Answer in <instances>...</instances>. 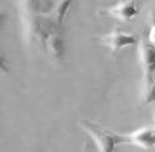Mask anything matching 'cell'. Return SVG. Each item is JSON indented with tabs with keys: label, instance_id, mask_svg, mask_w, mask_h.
Instances as JSON below:
<instances>
[{
	"label": "cell",
	"instance_id": "10",
	"mask_svg": "<svg viewBox=\"0 0 155 152\" xmlns=\"http://www.w3.org/2000/svg\"><path fill=\"white\" fill-rule=\"evenodd\" d=\"M149 21L153 26H155V6L150 10V15H149Z\"/></svg>",
	"mask_w": 155,
	"mask_h": 152
},
{
	"label": "cell",
	"instance_id": "5",
	"mask_svg": "<svg viewBox=\"0 0 155 152\" xmlns=\"http://www.w3.org/2000/svg\"><path fill=\"white\" fill-rule=\"evenodd\" d=\"M127 136L129 138V144L147 150L155 147V127H141Z\"/></svg>",
	"mask_w": 155,
	"mask_h": 152
},
{
	"label": "cell",
	"instance_id": "4",
	"mask_svg": "<svg viewBox=\"0 0 155 152\" xmlns=\"http://www.w3.org/2000/svg\"><path fill=\"white\" fill-rule=\"evenodd\" d=\"M139 60L145 76H153L155 72V46L149 41L148 36L139 40Z\"/></svg>",
	"mask_w": 155,
	"mask_h": 152
},
{
	"label": "cell",
	"instance_id": "3",
	"mask_svg": "<svg viewBox=\"0 0 155 152\" xmlns=\"http://www.w3.org/2000/svg\"><path fill=\"white\" fill-rule=\"evenodd\" d=\"M99 13L105 16L115 17L121 21H130L137 17V15L139 14V5L134 0H127V2L118 3L111 8L103 9Z\"/></svg>",
	"mask_w": 155,
	"mask_h": 152
},
{
	"label": "cell",
	"instance_id": "7",
	"mask_svg": "<svg viewBox=\"0 0 155 152\" xmlns=\"http://www.w3.org/2000/svg\"><path fill=\"white\" fill-rule=\"evenodd\" d=\"M155 101V80L153 76H145L143 78V85H141V102L144 105Z\"/></svg>",
	"mask_w": 155,
	"mask_h": 152
},
{
	"label": "cell",
	"instance_id": "6",
	"mask_svg": "<svg viewBox=\"0 0 155 152\" xmlns=\"http://www.w3.org/2000/svg\"><path fill=\"white\" fill-rule=\"evenodd\" d=\"M44 47L49 55L54 60H61L64 52H65V45H64V39L60 36L59 33L51 34L48 39L45 40Z\"/></svg>",
	"mask_w": 155,
	"mask_h": 152
},
{
	"label": "cell",
	"instance_id": "2",
	"mask_svg": "<svg viewBox=\"0 0 155 152\" xmlns=\"http://www.w3.org/2000/svg\"><path fill=\"white\" fill-rule=\"evenodd\" d=\"M99 41L104 46H108L109 49H111V51L116 52L121 49H125V47L137 45L139 40L134 34L124 33L121 30H114L110 34H106L105 36L99 37Z\"/></svg>",
	"mask_w": 155,
	"mask_h": 152
},
{
	"label": "cell",
	"instance_id": "9",
	"mask_svg": "<svg viewBox=\"0 0 155 152\" xmlns=\"http://www.w3.org/2000/svg\"><path fill=\"white\" fill-rule=\"evenodd\" d=\"M149 41L155 46V26H151V29L149 31Z\"/></svg>",
	"mask_w": 155,
	"mask_h": 152
},
{
	"label": "cell",
	"instance_id": "1",
	"mask_svg": "<svg viewBox=\"0 0 155 152\" xmlns=\"http://www.w3.org/2000/svg\"><path fill=\"white\" fill-rule=\"evenodd\" d=\"M80 126L94 138L99 152H114L119 144H129V138L127 135L120 136L118 134H114L89 120L81 121Z\"/></svg>",
	"mask_w": 155,
	"mask_h": 152
},
{
	"label": "cell",
	"instance_id": "8",
	"mask_svg": "<svg viewBox=\"0 0 155 152\" xmlns=\"http://www.w3.org/2000/svg\"><path fill=\"white\" fill-rule=\"evenodd\" d=\"M70 2H59V3H56L55 5V9H54V11L50 14L51 17H53V20L55 21V24L61 27L63 24H64V19L66 16V13L68 10H69V8H70Z\"/></svg>",
	"mask_w": 155,
	"mask_h": 152
},
{
	"label": "cell",
	"instance_id": "11",
	"mask_svg": "<svg viewBox=\"0 0 155 152\" xmlns=\"http://www.w3.org/2000/svg\"><path fill=\"white\" fill-rule=\"evenodd\" d=\"M88 148H89L88 144H86V142H84V146H83V151H81V152H88Z\"/></svg>",
	"mask_w": 155,
	"mask_h": 152
}]
</instances>
